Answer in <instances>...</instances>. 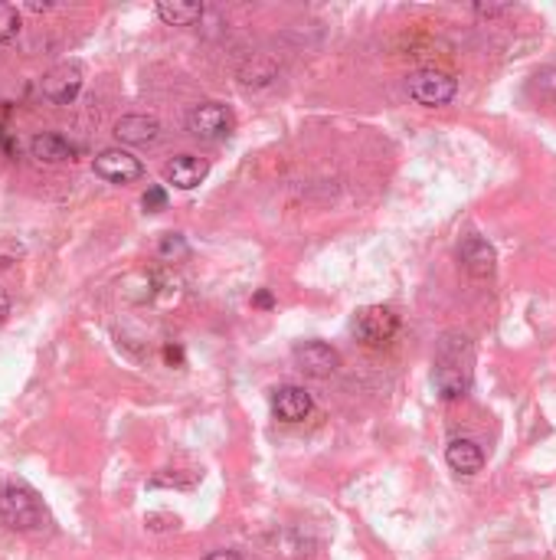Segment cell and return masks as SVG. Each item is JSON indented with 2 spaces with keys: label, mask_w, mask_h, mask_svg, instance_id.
I'll return each instance as SVG.
<instances>
[{
  "label": "cell",
  "mask_w": 556,
  "mask_h": 560,
  "mask_svg": "<svg viewBox=\"0 0 556 560\" xmlns=\"http://www.w3.org/2000/svg\"><path fill=\"white\" fill-rule=\"evenodd\" d=\"M311 393L305 387H295V384H288V387H278L275 397H272V413L282 420V423H301L308 413H311Z\"/></svg>",
  "instance_id": "10"
},
{
  "label": "cell",
  "mask_w": 556,
  "mask_h": 560,
  "mask_svg": "<svg viewBox=\"0 0 556 560\" xmlns=\"http://www.w3.org/2000/svg\"><path fill=\"white\" fill-rule=\"evenodd\" d=\"M157 17L167 27H190V23H197L203 17V4H197V0H161Z\"/></svg>",
  "instance_id": "15"
},
{
  "label": "cell",
  "mask_w": 556,
  "mask_h": 560,
  "mask_svg": "<svg viewBox=\"0 0 556 560\" xmlns=\"http://www.w3.org/2000/svg\"><path fill=\"white\" fill-rule=\"evenodd\" d=\"M511 4H475L478 17H498V14H507Z\"/></svg>",
  "instance_id": "19"
},
{
  "label": "cell",
  "mask_w": 556,
  "mask_h": 560,
  "mask_svg": "<svg viewBox=\"0 0 556 560\" xmlns=\"http://www.w3.org/2000/svg\"><path fill=\"white\" fill-rule=\"evenodd\" d=\"M115 135L125 145H154L161 138V122L154 115H121L115 122Z\"/></svg>",
  "instance_id": "11"
},
{
  "label": "cell",
  "mask_w": 556,
  "mask_h": 560,
  "mask_svg": "<svg viewBox=\"0 0 556 560\" xmlns=\"http://www.w3.org/2000/svg\"><path fill=\"white\" fill-rule=\"evenodd\" d=\"M0 521L13 531H40V528H46L49 515H46L43 501L33 488L10 482V485L0 488Z\"/></svg>",
  "instance_id": "1"
},
{
  "label": "cell",
  "mask_w": 556,
  "mask_h": 560,
  "mask_svg": "<svg viewBox=\"0 0 556 560\" xmlns=\"http://www.w3.org/2000/svg\"><path fill=\"white\" fill-rule=\"evenodd\" d=\"M252 302H256V305H259V308H272V295H269V292H265V289H262Z\"/></svg>",
  "instance_id": "22"
},
{
  "label": "cell",
  "mask_w": 556,
  "mask_h": 560,
  "mask_svg": "<svg viewBox=\"0 0 556 560\" xmlns=\"http://www.w3.org/2000/svg\"><path fill=\"white\" fill-rule=\"evenodd\" d=\"M187 128L203 141H220L233 131V112L223 102H200L187 112Z\"/></svg>",
  "instance_id": "2"
},
{
  "label": "cell",
  "mask_w": 556,
  "mask_h": 560,
  "mask_svg": "<svg viewBox=\"0 0 556 560\" xmlns=\"http://www.w3.org/2000/svg\"><path fill=\"white\" fill-rule=\"evenodd\" d=\"M458 259H462L468 275H475V279H491L498 256H494V246L488 243V239H481V236H468L465 243L458 246Z\"/></svg>",
  "instance_id": "9"
},
{
  "label": "cell",
  "mask_w": 556,
  "mask_h": 560,
  "mask_svg": "<svg viewBox=\"0 0 556 560\" xmlns=\"http://www.w3.org/2000/svg\"><path fill=\"white\" fill-rule=\"evenodd\" d=\"M23 20H20V10L13 4H0V43H10L17 37Z\"/></svg>",
  "instance_id": "17"
},
{
  "label": "cell",
  "mask_w": 556,
  "mask_h": 560,
  "mask_svg": "<svg viewBox=\"0 0 556 560\" xmlns=\"http://www.w3.org/2000/svg\"><path fill=\"white\" fill-rule=\"evenodd\" d=\"M406 89H409L413 102H419V105H429V109H435V105H445V102L455 99L458 82L452 79L449 73H439V69H422V73L409 76Z\"/></svg>",
  "instance_id": "3"
},
{
  "label": "cell",
  "mask_w": 556,
  "mask_h": 560,
  "mask_svg": "<svg viewBox=\"0 0 556 560\" xmlns=\"http://www.w3.org/2000/svg\"><path fill=\"white\" fill-rule=\"evenodd\" d=\"M82 86H85V73L76 63H59L40 79V92L43 99H49L53 105H69L79 99Z\"/></svg>",
  "instance_id": "4"
},
{
  "label": "cell",
  "mask_w": 556,
  "mask_h": 560,
  "mask_svg": "<svg viewBox=\"0 0 556 560\" xmlns=\"http://www.w3.org/2000/svg\"><path fill=\"white\" fill-rule=\"evenodd\" d=\"M291 357H295L298 371L308 374V377H331L337 367H341V354L334 351L331 344L324 341H301L295 344V351H291Z\"/></svg>",
  "instance_id": "6"
},
{
  "label": "cell",
  "mask_w": 556,
  "mask_h": 560,
  "mask_svg": "<svg viewBox=\"0 0 556 560\" xmlns=\"http://www.w3.org/2000/svg\"><path fill=\"white\" fill-rule=\"evenodd\" d=\"M30 151H33L36 161H46V164H63L69 161L72 154V145L66 141L63 135H56V131H43V135H36L33 141H30Z\"/></svg>",
  "instance_id": "14"
},
{
  "label": "cell",
  "mask_w": 556,
  "mask_h": 560,
  "mask_svg": "<svg viewBox=\"0 0 556 560\" xmlns=\"http://www.w3.org/2000/svg\"><path fill=\"white\" fill-rule=\"evenodd\" d=\"M95 174L108 184H135L144 177V164L135 154L121 151V148H105L95 158Z\"/></svg>",
  "instance_id": "7"
},
{
  "label": "cell",
  "mask_w": 556,
  "mask_h": 560,
  "mask_svg": "<svg viewBox=\"0 0 556 560\" xmlns=\"http://www.w3.org/2000/svg\"><path fill=\"white\" fill-rule=\"evenodd\" d=\"M207 174H210V164L203 161V158H197V154H177V158L167 161V167H164L167 184H174L177 190L200 187V184L207 181Z\"/></svg>",
  "instance_id": "8"
},
{
  "label": "cell",
  "mask_w": 556,
  "mask_h": 560,
  "mask_svg": "<svg viewBox=\"0 0 556 560\" xmlns=\"http://www.w3.org/2000/svg\"><path fill=\"white\" fill-rule=\"evenodd\" d=\"M157 256H161L164 262H180L190 256V246L180 233H167L161 243H157Z\"/></svg>",
  "instance_id": "16"
},
{
  "label": "cell",
  "mask_w": 556,
  "mask_h": 560,
  "mask_svg": "<svg viewBox=\"0 0 556 560\" xmlns=\"http://www.w3.org/2000/svg\"><path fill=\"white\" fill-rule=\"evenodd\" d=\"M468 387H471V374H468L465 364L442 357L439 367H435V390H439V397L458 400V397H465Z\"/></svg>",
  "instance_id": "12"
},
{
  "label": "cell",
  "mask_w": 556,
  "mask_h": 560,
  "mask_svg": "<svg viewBox=\"0 0 556 560\" xmlns=\"http://www.w3.org/2000/svg\"><path fill=\"white\" fill-rule=\"evenodd\" d=\"M396 331H399V318H396L393 308L370 305L363 312H357V318H354V335L363 344H373V348L393 341Z\"/></svg>",
  "instance_id": "5"
},
{
  "label": "cell",
  "mask_w": 556,
  "mask_h": 560,
  "mask_svg": "<svg viewBox=\"0 0 556 560\" xmlns=\"http://www.w3.org/2000/svg\"><path fill=\"white\" fill-rule=\"evenodd\" d=\"M7 315H10V295L4 289H0V325L7 321Z\"/></svg>",
  "instance_id": "20"
},
{
  "label": "cell",
  "mask_w": 556,
  "mask_h": 560,
  "mask_svg": "<svg viewBox=\"0 0 556 560\" xmlns=\"http://www.w3.org/2000/svg\"><path fill=\"white\" fill-rule=\"evenodd\" d=\"M445 462L462 475H475L485 465V452L475 439H452L449 449H445Z\"/></svg>",
  "instance_id": "13"
},
{
  "label": "cell",
  "mask_w": 556,
  "mask_h": 560,
  "mask_svg": "<svg viewBox=\"0 0 556 560\" xmlns=\"http://www.w3.org/2000/svg\"><path fill=\"white\" fill-rule=\"evenodd\" d=\"M141 207L148 210V213H157V210H164V207H167V190L157 187V184H154V187H148V190H144V197H141Z\"/></svg>",
  "instance_id": "18"
},
{
  "label": "cell",
  "mask_w": 556,
  "mask_h": 560,
  "mask_svg": "<svg viewBox=\"0 0 556 560\" xmlns=\"http://www.w3.org/2000/svg\"><path fill=\"white\" fill-rule=\"evenodd\" d=\"M207 560H243V557H239L236 551H213Z\"/></svg>",
  "instance_id": "21"
}]
</instances>
